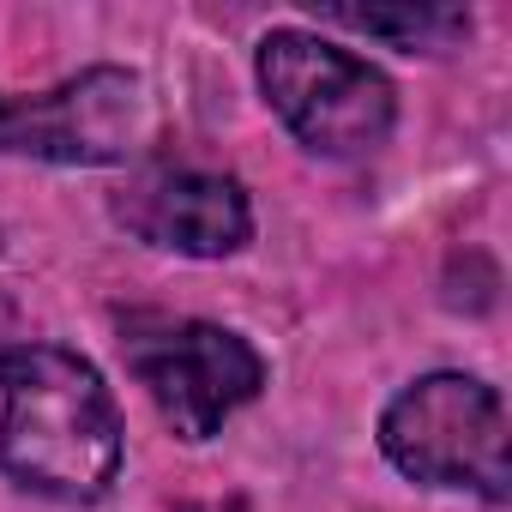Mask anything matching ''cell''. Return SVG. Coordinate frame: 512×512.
Wrapping results in <instances>:
<instances>
[{"mask_svg": "<svg viewBox=\"0 0 512 512\" xmlns=\"http://www.w3.org/2000/svg\"><path fill=\"white\" fill-rule=\"evenodd\" d=\"M0 470L67 506H91L115 488L121 410L79 350L13 344L0 356Z\"/></svg>", "mask_w": 512, "mask_h": 512, "instance_id": "cell-1", "label": "cell"}, {"mask_svg": "<svg viewBox=\"0 0 512 512\" xmlns=\"http://www.w3.org/2000/svg\"><path fill=\"white\" fill-rule=\"evenodd\" d=\"M253 73H260L272 115L320 157H368L398 127L392 79L374 61H362V55H350L314 31L260 37Z\"/></svg>", "mask_w": 512, "mask_h": 512, "instance_id": "cell-2", "label": "cell"}, {"mask_svg": "<svg viewBox=\"0 0 512 512\" xmlns=\"http://www.w3.org/2000/svg\"><path fill=\"white\" fill-rule=\"evenodd\" d=\"M121 356L133 368V380L151 392L157 416L181 440H211L266 386V356L235 326H217V320L127 314L121 320Z\"/></svg>", "mask_w": 512, "mask_h": 512, "instance_id": "cell-3", "label": "cell"}, {"mask_svg": "<svg viewBox=\"0 0 512 512\" xmlns=\"http://www.w3.org/2000/svg\"><path fill=\"white\" fill-rule=\"evenodd\" d=\"M380 452L422 488L506 500V404L476 374H422L380 410Z\"/></svg>", "mask_w": 512, "mask_h": 512, "instance_id": "cell-4", "label": "cell"}, {"mask_svg": "<svg viewBox=\"0 0 512 512\" xmlns=\"http://www.w3.org/2000/svg\"><path fill=\"white\" fill-rule=\"evenodd\" d=\"M157 139L151 85L127 67H85L37 97L0 91V151L37 163H133Z\"/></svg>", "mask_w": 512, "mask_h": 512, "instance_id": "cell-5", "label": "cell"}, {"mask_svg": "<svg viewBox=\"0 0 512 512\" xmlns=\"http://www.w3.org/2000/svg\"><path fill=\"white\" fill-rule=\"evenodd\" d=\"M115 217L145 247L181 253V260H229L253 241L247 187L211 169H145L115 199Z\"/></svg>", "mask_w": 512, "mask_h": 512, "instance_id": "cell-6", "label": "cell"}, {"mask_svg": "<svg viewBox=\"0 0 512 512\" xmlns=\"http://www.w3.org/2000/svg\"><path fill=\"white\" fill-rule=\"evenodd\" d=\"M320 19L344 25L356 37H380L404 55H440V49H458L470 37V13L440 7V0H398V7H350V0H332V7H320Z\"/></svg>", "mask_w": 512, "mask_h": 512, "instance_id": "cell-7", "label": "cell"}, {"mask_svg": "<svg viewBox=\"0 0 512 512\" xmlns=\"http://www.w3.org/2000/svg\"><path fill=\"white\" fill-rule=\"evenodd\" d=\"M181 512H247L241 500H193V506H181Z\"/></svg>", "mask_w": 512, "mask_h": 512, "instance_id": "cell-8", "label": "cell"}]
</instances>
